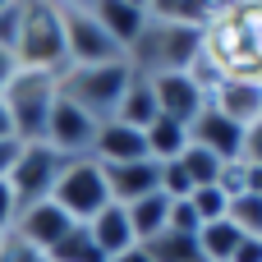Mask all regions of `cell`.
<instances>
[{
	"label": "cell",
	"mask_w": 262,
	"mask_h": 262,
	"mask_svg": "<svg viewBox=\"0 0 262 262\" xmlns=\"http://www.w3.org/2000/svg\"><path fill=\"white\" fill-rule=\"evenodd\" d=\"M147 262H207L198 249V235H180V230H161L157 239L143 244Z\"/></svg>",
	"instance_id": "cell-22"
},
{
	"label": "cell",
	"mask_w": 262,
	"mask_h": 262,
	"mask_svg": "<svg viewBox=\"0 0 262 262\" xmlns=\"http://www.w3.org/2000/svg\"><path fill=\"white\" fill-rule=\"evenodd\" d=\"M14 221H18V203H14L9 184L0 180V235H9V230H14Z\"/></svg>",
	"instance_id": "cell-31"
},
{
	"label": "cell",
	"mask_w": 262,
	"mask_h": 262,
	"mask_svg": "<svg viewBox=\"0 0 262 262\" xmlns=\"http://www.w3.org/2000/svg\"><path fill=\"white\" fill-rule=\"evenodd\" d=\"M111 262H147V253H143V244H134L129 253H120V258H111Z\"/></svg>",
	"instance_id": "cell-37"
},
{
	"label": "cell",
	"mask_w": 262,
	"mask_h": 262,
	"mask_svg": "<svg viewBox=\"0 0 262 262\" xmlns=\"http://www.w3.org/2000/svg\"><path fill=\"white\" fill-rule=\"evenodd\" d=\"M147 157V138L120 120H106L97 124V138H92V161L97 166H124V161H143Z\"/></svg>",
	"instance_id": "cell-16"
},
{
	"label": "cell",
	"mask_w": 262,
	"mask_h": 262,
	"mask_svg": "<svg viewBox=\"0 0 262 262\" xmlns=\"http://www.w3.org/2000/svg\"><path fill=\"white\" fill-rule=\"evenodd\" d=\"M0 262H46V253H37L32 244H23L18 235H5L0 239Z\"/></svg>",
	"instance_id": "cell-30"
},
{
	"label": "cell",
	"mask_w": 262,
	"mask_h": 262,
	"mask_svg": "<svg viewBox=\"0 0 262 262\" xmlns=\"http://www.w3.org/2000/svg\"><path fill=\"white\" fill-rule=\"evenodd\" d=\"M157 115H161V111H157L152 83H147L143 74H134V78H129V88H124V97H120V106H115V120L143 134V129H147V124H152Z\"/></svg>",
	"instance_id": "cell-18"
},
{
	"label": "cell",
	"mask_w": 262,
	"mask_h": 262,
	"mask_svg": "<svg viewBox=\"0 0 262 262\" xmlns=\"http://www.w3.org/2000/svg\"><path fill=\"white\" fill-rule=\"evenodd\" d=\"M0 138H14V129H9V115H5V101H0Z\"/></svg>",
	"instance_id": "cell-38"
},
{
	"label": "cell",
	"mask_w": 262,
	"mask_h": 262,
	"mask_svg": "<svg viewBox=\"0 0 262 262\" xmlns=\"http://www.w3.org/2000/svg\"><path fill=\"white\" fill-rule=\"evenodd\" d=\"M88 9H92V18L106 28V37H111L124 55H129V46L143 37V28L152 23V9L138 5V0H92Z\"/></svg>",
	"instance_id": "cell-12"
},
{
	"label": "cell",
	"mask_w": 262,
	"mask_h": 262,
	"mask_svg": "<svg viewBox=\"0 0 262 262\" xmlns=\"http://www.w3.org/2000/svg\"><path fill=\"white\" fill-rule=\"evenodd\" d=\"M203 60L221 78L262 83V5H221L203 32Z\"/></svg>",
	"instance_id": "cell-1"
},
{
	"label": "cell",
	"mask_w": 262,
	"mask_h": 262,
	"mask_svg": "<svg viewBox=\"0 0 262 262\" xmlns=\"http://www.w3.org/2000/svg\"><path fill=\"white\" fill-rule=\"evenodd\" d=\"M55 97H60L55 74L18 69V74L9 78V88L0 92V101H5V115H9V129H14V138H18V143H41Z\"/></svg>",
	"instance_id": "cell-4"
},
{
	"label": "cell",
	"mask_w": 262,
	"mask_h": 262,
	"mask_svg": "<svg viewBox=\"0 0 262 262\" xmlns=\"http://www.w3.org/2000/svg\"><path fill=\"white\" fill-rule=\"evenodd\" d=\"M129 78H134L129 60H115V64H92V69H64L55 83H60L64 101H74L97 124H106V120H115V106H120Z\"/></svg>",
	"instance_id": "cell-5"
},
{
	"label": "cell",
	"mask_w": 262,
	"mask_h": 262,
	"mask_svg": "<svg viewBox=\"0 0 262 262\" xmlns=\"http://www.w3.org/2000/svg\"><path fill=\"white\" fill-rule=\"evenodd\" d=\"M88 235H92V244H97V253L111 262L120 258V253H129L138 239H134V230H129V212L120 207V203H106L92 221H88Z\"/></svg>",
	"instance_id": "cell-17"
},
{
	"label": "cell",
	"mask_w": 262,
	"mask_h": 262,
	"mask_svg": "<svg viewBox=\"0 0 262 262\" xmlns=\"http://www.w3.org/2000/svg\"><path fill=\"white\" fill-rule=\"evenodd\" d=\"M69 230H74V221H69V216H64V212L51 203V198H46V203L23 207L9 235H18V239H23V244H32L37 253H51V249H55V244H60Z\"/></svg>",
	"instance_id": "cell-13"
},
{
	"label": "cell",
	"mask_w": 262,
	"mask_h": 262,
	"mask_svg": "<svg viewBox=\"0 0 262 262\" xmlns=\"http://www.w3.org/2000/svg\"><path fill=\"white\" fill-rule=\"evenodd\" d=\"M14 74H18V60H14L9 51H0V92L9 88V78H14Z\"/></svg>",
	"instance_id": "cell-36"
},
{
	"label": "cell",
	"mask_w": 262,
	"mask_h": 262,
	"mask_svg": "<svg viewBox=\"0 0 262 262\" xmlns=\"http://www.w3.org/2000/svg\"><path fill=\"white\" fill-rule=\"evenodd\" d=\"M124 212H129V230H134V239H138V244H147V239H157V235L166 230L170 198H166V193H147V198L129 203Z\"/></svg>",
	"instance_id": "cell-21"
},
{
	"label": "cell",
	"mask_w": 262,
	"mask_h": 262,
	"mask_svg": "<svg viewBox=\"0 0 262 262\" xmlns=\"http://www.w3.org/2000/svg\"><path fill=\"white\" fill-rule=\"evenodd\" d=\"M101 175H106L111 203H120V207L138 203V198H147V193H161V166H157L152 157L124 161V166H101Z\"/></svg>",
	"instance_id": "cell-14"
},
{
	"label": "cell",
	"mask_w": 262,
	"mask_h": 262,
	"mask_svg": "<svg viewBox=\"0 0 262 262\" xmlns=\"http://www.w3.org/2000/svg\"><path fill=\"white\" fill-rule=\"evenodd\" d=\"M244 161L249 166H262V120L253 129H244Z\"/></svg>",
	"instance_id": "cell-32"
},
{
	"label": "cell",
	"mask_w": 262,
	"mask_h": 262,
	"mask_svg": "<svg viewBox=\"0 0 262 262\" xmlns=\"http://www.w3.org/2000/svg\"><path fill=\"white\" fill-rule=\"evenodd\" d=\"M189 207H193L198 226H212V221H226L230 198L221 193V184H207V189H193V193H189Z\"/></svg>",
	"instance_id": "cell-27"
},
{
	"label": "cell",
	"mask_w": 262,
	"mask_h": 262,
	"mask_svg": "<svg viewBox=\"0 0 262 262\" xmlns=\"http://www.w3.org/2000/svg\"><path fill=\"white\" fill-rule=\"evenodd\" d=\"M0 239H5V235H0Z\"/></svg>",
	"instance_id": "cell-39"
},
{
	"label": "cell",
	"mask_w": 262,
	"mask_h": 262,
	"mask_svg": "<svg viewBox=\"0 0 262 262\" xmlns=\"http://www.w3.org/2000/svg\"><path fill=\"white\" fill-rule=\"evenodd\" d=\"M14 60L18 69H37V74H64V28H60V5L51 0H23V28L14 41Z\"/></svg>",
	"instance_id": "cell-3"
},
{
	"label": "cell",
	"mask_w": 262,
	"mask_h": 262,
	"mask_svg": "<svg viewBox=\"0 0 262 262\" xmlns=\"http://www.w3.org/2000/svg\"><path fill=\"white\" fill-rule=\"evenodd\" d=\"M226 221H230L244 239H262V198L258 193H235Z\"/></svg>",
	"instance_id": "cell-25"
},
{
	"label": "cell",
	"mask_w": 262,
	"mask_h": 262,
	"mask_svg": "<svg viewBox=\"0 0 262 262\" xmlns=\"http://www.w3.org/2000/svg\"><path fill=\"white\" fill-rule=\"evenodd\" d=\"M239 239H244V235H239L230 221H212V226L198 230V249H203L207 262H230L235 249H239Z\"/></svg>",
	"instance_id": "cell-23"
},
{
	"label": "cell",
	"mask_w": 262,
	"mask_h": 262,
	"mask_svg": "<svg viewBox=\"0 0 262 262\" xmlns=\"http://www.w3.org/2000/svg\"><path fill=\"white\" fill-rule=\"evenodd\" d=\"M18 28H23V0H0V51L14 55Z\"/></svg>",
	"instance_id": "cell-28"
},
{
	"label": "cell",
	"mask_w": 262,
	"mask_h": 262,
	"mask_svg": "<svg viewBox=\"0 0 262 262\" xmlns=\"http://www.w3.org/2000/svg\"><path fill=\"white\" fill-rule=\"evenodd\" d=\"M161 193H166L170 203H184V198L193 193V180L184 175L180 161H166V166H161Z\"/></svg>",
	"instance_id": "cell-29"
},
{
	"label": "cell",
	"mask_w": 262,
	"mask_h": 262,
	"mask_svg": "<svg viewBox=\"0 0 262 262\" xmlns=\"http://www.w3.org/2000/svg\"><path fill=\"white\" fill-rule=\"evenodd\" d=\"M60 28H64V60H69V69H92V64L124 60V51L106 37V28L92 18L88 5H60Z\"/></svg>",
	"instance_id": "cell-7"
},
{
	"label": "cell",
	"mask_w": 262,
	"mask_h": 262,
	"mask_svg": "<svg viewBox=\"0 0 262 262\" xmlns=\"http://www.w3.org/2000/svg\"><path fill=\"white\" fill-rule=\"evenodd\" d=\"M203 55V32L193 28H170V23H147L143 37L129 46V69L143 74V78H157V74H189Z\"/></svg>",
	"instance_id": "cell-2"
},
{
	"label": "cell",
	"mask_w": 262,
	"mask_h": 262,
	"mask_svg": "<svg viewBox=\"0 0 262 262\" xmlns=\"http://www.w3.org/2000/svg\"><path fill=\"white\" fill-rule=\"evenodd\" d=\"M46 262H106L101 253H97V244H92V235H88V226H74L51 253H46Z\"/></svg>",
	"instance_id": "cell-26"
},
{
	"label": "cell",
	"mask_w": 262,
	"mask_h": 262,
	"mask_svg": "<svg viewBox=\"0 0 262 262\" xmlns=\"http://www.w3.org/2000/svg\"><path fill=\"white\" fill-rule=\"evenodd\" d=\"M143 138H147V157H152L157 166L180 161V152L189 147V129H184V124H175V120H166V115H157V120L143 129Z\"/></svg>",
	"instance_id": "cell-20"
},
{
	"label": "cell",
	"mask_w": 262,
	"mask_h": 262,
	"mask_svg": "<svg viewBox=\"0 0 262 262\" xmlns=\"http://www.w3.org/2000/svg\"><path fill=\"white\" fill-rule=\"evenodd\" d=\"M51 203H55L74 226H88V221L111 203L101 166H97L92 157H74V161H64V170H60V180H55V189H51Z\"/></svg>",
	"instance_id": "cell-6"
},
{
	"label": "cell",
	"mask_w": 262,
	"mask_h": 262,
	"mask_svg": "<svg viewBox=\"0 0 262 262\" xmlns=\"http://www.w3.org/2000/svg\"><path fill=\"white\" fill-rule=\"evenodd\" d=\"M244 193H258L262 198V166H249L244 161Z\"/></svg>",
	"instance_id": "cell-35"
},
{
	"label": "cell",
	"mask_w": 262,
	"mask_h": 262,
	"mask_svg": "<svg viewBox=\"0 0 262 262\" xmlns=\"http://www.w3.org/2000/svg\"><path fill=\"white\" fill-rule=\"evenodd\" d=\"M207 106H216L239 129H253L262 120V83H253V78H221L212 88V101Z\"/></svg>",
	"instance_id": "cell-15"
},
{
	"label": "cell",
	"mask_w": 262,
	"mask_h": 262,
	"mask_svg": "<svg viewBox=\"0 0 262 262\" xmlns=\"http://www.w3.org/2000/svg\"><path fill=\"white\" fill-rule=\"evenodd\" d=\"M157 23H170V28H193V32H207L216 9L221 5H198V0H161V5H147Z\"/></svg>",
	"instance_id": "cell-19"
},
{
	"label": "cell",
	"mask_w": 262,
	"mask_h": 262,
	"mask_svg": "<svg viewBox=\"0 0 262 262\" xmlns=\"http://www.w3.org/2000/svg\"><path fill=\"white\" fill-rule=\"evenodd\" d=\"M152 83V97H157V111L166 115V120H175V124H193L198 115H203V106L212 101V92L193 78V74H157V78H147Z\"/></svg>",
	"instance_id": "cell-10"
},
{
	"label": "cell",
	"mask_w": 262,
	"mask_h": 262,
	"mask_svg": "<svg viewBox=\"0 0 262 262\" xmlns=\"http://www.w3.org/2000/svg\"><path fill=\"white\" fill-rule=\"evenodd\" d=\"M180 166H184V175L193 180V189L216 184V180H221V170H226V161H216V157H212V152H203L198 143H189V147L180 152Z\"/></svg>",
	"instance_id": "cell-24"
},
{
	"label": "cell",
	"mask_w": 262,
	"mask_h": 262,
	"mask_svg": "<svg viewBox=\"0 0 262 262\" xmlns=\"http://www.w3.org/2000/svg\"><path fill=\"white\" fill-rule=\"evenodd\" d=\"M18 138H0V180H9V170H14V161H18Z\"/></svg>",
	"instance_id": "cell-33"
},
{
	"label": "cell",
	"mask_w": 262,
	"mask_h": 262,
	"mask_svg": "<svg viewBox=\"0 0 262 262\" xmlns=\"http://www.w3.org/2000/svg\"><path fill=\"white\" fill-rule=\"evenodd\" d=\"M92 138H97V120H92L88 111H78L74 101L55 97L41 143H46V147H55L64 161H74V157H92Z\"/></svg>",
	"instance_id": "cell-9"
},
{
	"label": "cell",
	"mask_w": 262,
	"mask_h": 262,
	"mask_svg": "<svg viewBox=\"0 0 262 262\" xmlns=\"http://www.w3.org/2000/svg\"><path fill=\"white\" fill-rule=\"evenodd\" d=\"M60 170H64V157H60L55 147H46V143H23V147H18V161H14L9 180H5L9 193H14V203H18V212L32 207V203H46L51 189H55V180H60Z\"/></svg>",
	"instance_id": "cell-8"
},
{
	"label": "cell",
	"mask_w": 262,
	"mask_h": 262,
	"mask_svg": "<svg viewBox=\"0 0 262 262\" xmlns=\"http://www.w3.org/2000/svg\"><path fill=\"white\" fill-rule=\"evenodd\" d=\"M189 143H198L203 152H212L216 161H244V129L235 120H226L216 106H203V115L189 124Z\"/></svg>",
	"instance_id": "cell-11"
},
{
	"label": "cell",
	"mask_w": 262,
	"mask_h": 262,
	"mask_svg": "<svg viewBox=\"0 0 262 262\" xmlns=\"http://www.w3.org/2000/svg\"><path fill=\"white\" fill-rule=\"evenodd\" d=\"M230 262H262V239H239V249H235Z\"/></svg>",
	"instance_id": "cell-34"
}]
</instances>
